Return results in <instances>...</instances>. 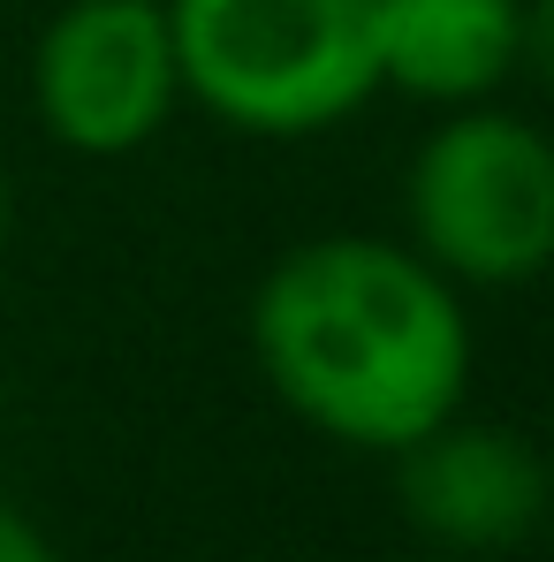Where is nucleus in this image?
I'll return each instance as SVG.
<instances>
[{
	"label": "nucleus",
	"instance_id": "423d86ee",
	"mask_svg": "<svg viewBox=\"0 0 554 562\" xmlns=\"http://www.w3.org/2000/svg\"><path fill=\"white\" fill-rule=\"evenodd\" d=\"M517 69V0H380V85L471 106Z\"/></svg>",
	"mask_w": 554,
	"mask_h": 562
},
{
	"label": "nucleus",
	"instance_id": "6e6552de",
	"mask_svg": "<svg viewBox=\"0 0 554 562\" xmlns=\"http://www.w3.org/2000/svg\"><path fill=\"white\" fill-rule=\"evenodd\" d=\"M0 562H61L46 548V532L31 525V517H15V509H0Z\"/></svg>",
	"mask_w": 554,
	"mask_h": 562
},
{
	"label": "nucleus",
	"instance_id": "9d476101",
	"mask_svg": "<svg viewBox=\"0 0 554 562\" xmlns=\"http://www.w3.org/2000/svg\"><path fill=\"white\" fill-rule=\"evenodd\" d=\"M0 411H8V387H0Z\"/></svg>",
	"mask_w": 554,
	"mask_h": 562
},
{
	"label": "nucleus",
	"instance_id": "f03ea898",
	"mask_svg": "<svg viewBox=\"0 0 554 562\" xmlns=\"http://www.w3.org/2000/svg\"><path fill=\"white\" fill-rule=\"evenodd\" d=\"M183 92L251 137L335 130L380 92V0H168Z\"/></svg>",
	"mask_w": 554,
	"mask_h": 562
},
{
	"label": "nucleus",
	"instance_id": "7ed1b4c3",
	"mask_svg": "<svg viewBox=\"0 0 554 562\" xmlns=\"http://www.w3.org/2000/svg\"><path fill=\"white\" fill-rule=\"evenodd\" d=\"M410 213V251L449 281L478 289H517V281L554 267V137L494 114L463 106L441 122L403 183Z\"/></svg>",
	"mask_w": 554,
	"mask_h": 562
},
{
	"label": "nucleus",
	"instance_id": "0eeeda50",
	"mask_svg": "<svg viewBox=\"0 0 554 562\" xmlns=\"http://www.w3.org/2000/svg\"><path fill=\"white\" fill-rule=\"evenodd\" d=\"M517 61L554 85V0H517Z\"/></svg>",
	"mask_w": 554,
	"mask_h": 562
},
{
	"label": "nucleus",
	"instance_id": "f257e3e1",
	"mask_svg": "<svg viewBox=\"0 0 554 562\" xmlns=\"http://www.w3.org/2000/svg\"><path fill=\"white\" fill-rule=\"evenodd\" d=\"M251 342L304 426L387 457L456 418L471 380L456 281L380 236L296 244L251 296Z\"/></svg>",
	"mask_w": 554,
	"mask_h": 562
},
{
	"label": "nucleus",
	"instance_id": "1a4fd4ad",
	"mask_svg": "<svg viewBox=\"0 0 554 562\" xmlns=\"http://www.w3.org/2000/svg\"><path fill=\"white\" fill-rule=\"evenodd\" d=\"M8 221H15V198H8V176H0V251H8Z\"/></svg>",
	"mask_w": 554,
	"mask_h": 562
},
{
	"label": "nucleus",
	"instance_id": "39448f33",
	"mask_svg": "<svg viewBox=\"0 0 554 562\" xmlns=\"http://www.w3.org/2000/svg\"><path fill=\"white\" fill-rule=\"evenodd\" d=\"M403 457V509L410 525L433 540V548H456V555H501L517 540L540 532L554 502L547 457L509 434V426H463L441 418L433 434H418Z\"/></svg>",
	"mask_w": 554,
	"mask_h": 562
},
{
	"label": "nucleus",
	"instance_id": "20e7f679",
	"mask_svg": "<svg viewBox=\"0 0 554 562\" xmlns=\"http://www.w3.org/2000/svg\"><path fill=\"white\" fill-rule=\"evenodd\" d=\"M38 122L84 160H122L160 137L183 92L168 0H77L46 23L31 61Z\"/></svg>",
	"mask_w": 554,
	"mask_h": 562
}]
</instances>
